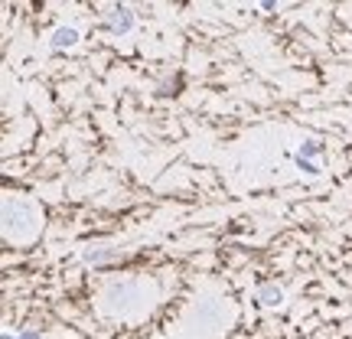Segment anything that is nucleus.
<instances>
[{
  "label": "nucleus",
  "instance_id": "obj_1",
  "mask_svg": "<svg viewBox=\"0 0 352 339\" xmlns=\"http://www.w3.org/2000/svg\"><path fill=\"white\" fill-rule=\"evenodd\" d=\"M82 261L95 271H104V267H114V264L127 261V252L121 245H111V241H91L82 248Z\"/></svg>",
  "mask_w": 352,
  "mask_h": 339
},
{
  "label": "nucleus",
  "instance_id": "obj_2",
  "mask_svg": "<svg viewBox=\"0 0 352 339\" xmlns=\"http://www.w3.org/2000/svg\"><path fill=\"white\" fill-rule=\"evenodd\" d=\"M101 23H104V30H108L111 36H127V33L138 26V13H134V7H127V3H118V7H108V10H104Z\"/></svg>",
  "mask_w": 352,
  "mask_h": 339
},
{
  "label": "nucleus",
  "instance_id": "obj_3",
  "mask_svg": "<svg viewBox=\"0 0 352 339\" xmlns=\"http://www.w3.org/2000/svg\"><path fill=\"white\" fill-rule=\"evenodd\" d=\"M320 157H323V144L320 140H303L297 153H294V164L307 170V173H316L320 170Z\"/></svg>",
  "mask_w": 352,
  "mask_h": 339
},
{
  "label": "nucleus",
  "instance_id": "obj_4",
  "mask_svg": "<svg viewBox=\"0 0 352 339\" xmlns=\"http://www.w3.org/2000/svg\"><path fill=\"white\" fill-rule=\"evenodd\" d=\"M78 39H82V33H78L76 26H56L50 33V50L52 52H69L78 46Z\"/></svg>",
  "mask_w": 352,
  "mask_h": 339
},
{
  "label": "nucleus",
  "instance_id": "obj_5",
  "mask_svg": "<svg viewBox=\"0 0 352 339\" xmlns=\"http://www.w3.org/2000/svg\"><path fill=\"white\" fill-rule=\"evenodd\" d=\"M254 300L261 303L264 310H274V307L284 303V287H280L277 281H264V284H258V290H254Z\"/></svg>",
  "mask_w": 352,
  "mask_h": 339
},
{
  "label": "nucleus",
  "instance_id": "obj_6",
  "mask_svg": "<svg viewBox=\"0 0 352 339\" xmlns=\"http://www.w3.org/2000/svg\"><path fill=\"white\" fill-rule=\"evenodd\" d=\"M179 91H183V76H179V72H176V76H164L157 82V95H164V98L179 95Z\"/></svg>",
  "mask_w": 352,
  "mask_h": 339
},
{
  "label": "nucleus",
  "instance_id": "obj_7",
  "mask_svg": "<svg viewBox=\"0 0 352 339\" xmlns=\"http://www.w3.org/2000/svg\"><path fill=\"white\" fill-rule=\"evenodd\" d=\"M0 339H43V333H39L36 327H23V329H16V333L3 329V336H0Z\"/></svg>",
  "mask_w": 352,
  "mask_h": 339
}]
</instances>
